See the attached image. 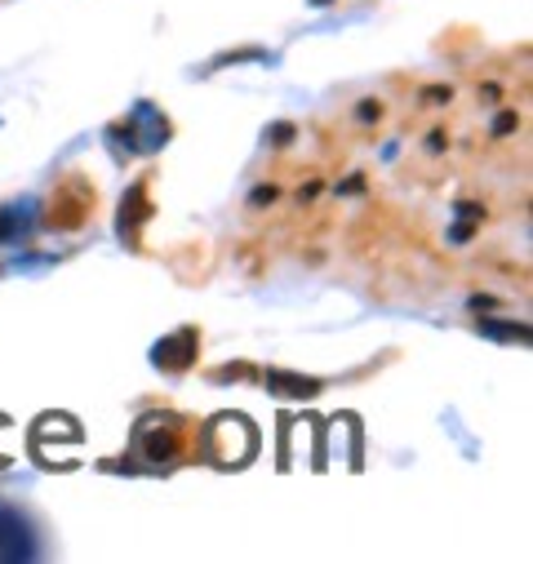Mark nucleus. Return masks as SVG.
<instances>
[{
    "mask_svg": "<svg viewBox=\"0 0 533 564\" xmlns=\"http://www.w3.org/2000/svg\"><path fill=\"white\" fill-rule=\"evenodd\" d=\"M312 5H329V0H312Z\"/></svg>",
    "mask_w": 533,
    "mask_h": 564,
    "instance_id": "obj_10",
    "label": "nucleus"
},
{
    "mask_svg": "<svg viewBox=\"0 0 533 564\" xmlns=\"http://www.w3.org/2000/svg\"><path fill=\"white\" fill-rule=\"evenodd\" d=\"M169 138V125H165V116L156 112V107H134V116H129V125H125V143L134 148V152H156L161 143Z\"/></svg>",
    "mask_w": 533,
    "mask_h": 564,
    "instance_id": "obj_3",
    "label": "nucleus"
},
{
    "mask_svg": "<svg viewBox=\"0 0 533 564\" xmlns=\"http://www.w3.org/2000/svg\"><path fill=\"white\" fill-rule=\"evenodd\" d=\"M267 387L280 392V396H289V400H307V396L320 392V383H312V379H289V373H267Z\"/></svg>",
    "mask_w": 533,
    "mask_h": 564,
    "instance_id": "obj_7",
    "label": "nucleus"
},
{
    "mask_svg": "<svg viewBox=\"0 0 533 564\" xmlns=\"http://www.w3.org/2000/svg\"><path fill=\"white\" fill-rule=\"evenodd\" d=\"M196 347H201V338H196V329H178V334H169V338H161V343H156L152 360H156V369L182 373V369H187L191 360H196Z\"/></svg>",
    "mask_w": 533,
    "mask_h": 564,
    "instance_id": "obj_5",
    "label": "nucleus"
},
{
    "mask_svg": "<svg viewBox=\"0 0 533 564\" xmlns=\"http://www.w3.org/2000/svg\"><path fill=\"white\" fill-rule=\"evenodd\" d=\"M27 214H31V205H14V209L0 214V241H18L23 231L31 227V222H27Z\"/></svg>",
    "mask_w": 533,
    "mask_h": 564,
    "instance_id": "obj_8",
    "label": "nucleus"
},
{
    "mask_svg": "<svg viewBox=\"0 0 533 564\" xmlns=\"http://www.w3.org/2000/svg\"><path fill=\"white\" fill-rule=\"evenodd\" d=\"M31 555H36L31 525L23 521L18 511L0 507V560H31Z\"/></svg>",
    "mask_w": 533,
    "mask_h": 564,
    "instance_id": "obj_4",
    "label": "nucleus"
},
{
    "mask_svg": "<svg viewBox=\"0 0 533 564\" xmlns=\"http://www.w3.org/2000/svg\"><path fill=\"white\" fill-rule=\"evenodd\" d=\"M201 449H205V458H210L214 466H223V472H240V466H245V462L258 453V432H254L250 418L218 413V418H210Z\"/></svg>",
    "mask_w": 533,
    "mask_h": 564,
    "instance_id": "obj_1",
    "label": "nucleus"
},
{
    "mask_svg": "<svg viewBox=\"0 0 533 564\" xmlns=\"http://www.w3.org/2000/svg\"><path fill=\"white\" fill-rule=\"evenodd\" d=\"M475 214H480L475 205H458V218H462V222L454 227V241H467V236H471V227H475Z\"/></svg>",
    "mask_w": 533,
    "mask_h": 564,
    "instance_id": "obj_9",
    "label": "nucleus"
},
{
    "mask_svg": "<svg viewBox=\"0 0 533 564\" xmlns=\"http://www.w3.org/2000/svg\"><path fill=\"white\" fill-rule=\"evenodd\" d=\"M142 214H148V192H142V187H134L129 201L120 205V236H129V241H134V231H138L142 222H148Z\"/></svg>",
    "mask_w": 533,
    "mask_h": 564,
    "instance_id": "obj_6",
    "label": "nucleus"
},
{
    "mask_svg": "<svg viewBox=\"0 0 533 564\" xmlns=\"http://www.w3.org/2000/svg\"><path fill=\"white\" fill-rule=\"evenodd\" d=\"M134 458L148 466V472H169V466L182 458V418H174V413L138 418V427H134Z\"/></svg>",
    "mask_w": 533,
    "mask_h": 564,
    "instance_id": "obj_2",
    "label": "nucleus"
}]
</instances>
